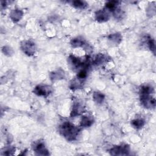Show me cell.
<instances>
[{"mask_svg":"<svg viewBox=\"0 0 156 156\" xmlns=\"http://www.w3.org/2000/svg\"><path fill=\"white\" fill-rule=\"evenodd\" d=\"M58 130L60 135L66 140L72 141L75 140L77 137L80 129L69 121H65L60 125Z\"/></svg>","mask_w":156,"mask_h":156,"instance_id":"cell-1","label":"cell"},{"mask_svg":"<svg viewBox=\"0 0 156 156\" xmlns=\"http://www.w3.org/2000/svg\"><path fill=\"white\" fill-rule=\"evenodd\" d=\"M109 152L112 155H127L129 154L130 147L126 144L115 146L110 149Z\"/></svg>","mask_w":156,"mask_h":156,"instance_id":"cell-2","label":"cell"},{"mask_svg":"<svg viewBox=\"0 0 156 156\" xmlns=\"http://www.w3.org/2000/svg\"><path fill=\"white\" fill-rule=\"evenodd\" d=\"M21 48L23 52L29 56L34 55L36 51L35 43L29 40L23 41L21 43Z\"/></svg>","mask_w":156,"mask_h":156,"instance_id":"cell-3","label":"cell"},{"mask_svg":"<svg viewBox=\"0 0 156 156\" xmlns=\"http://www.w3.org/2000/svg\"><path fill=\"white\" fill-rule=\"evenodd\" d=\"M140 102L146 108H154L156 104L155 99L151 95L140 94Z\"/></svg>","mask_w":156,"mask_h":156,"instance_id":"cell-4","label":"cell"},{"mask_svg":"<svg viewBox=\"0 0 156 156\" xmlns=\"http://www.w3.org/2000/svg\"><path fill=\"white\" fill-rule=\"evenodd\" d=\"M32 148L35 154L37 155H48L49 154L48 150L46 147L44 141L38 140L34 143Z\"/></svg>","mask_w":156,"mask_h":156,"instance_id":"cell-5","label":"cell"},{"mask_svg":"<svg viewBox=\"0 0 156 156\" xmlns=\"http://www.w3.org/2000/svg\"><path fill=\"white\" fill-rule=\"evenodd\" d=\"M53 90L51 87L46 85H39L34 89V93L38 96L46 97L52 93Z\"/></svg>","mask_w":156,"mask_h":156,"instance_id":"cell-6","label":"cell"},{"mask_svg":"<svg viewBox=\"0 0 156 156\" xmlns=\"http://www.w3.org/2000/svg\"><path fill=\"white\" fill-rule=\"evenodd\" d=\"M110 15L105 10H99L95 13V19L99 23H104L109 20Z\"/></svg>","mask_w":156,"mask_h":156,"instance_id":"cell-7","label":"cell"},{"mask_svg":"<svg viewBox=\"0 0 156 156\" xmlns=\"http://www.w3.org/2000/svg\"><path fill=\"white\" fill-rule=\"evenodd\" d=\"M9 16L10 19L14 21V22H17L20 21L21 18L23 16V12L22 10L18 9H13L11 12L9 14Z\"/></svg>","mask_w":156,"mask_h":156,"instance_id":"cell-8","label":"cell"},{"mask_svg":"<svg viewBox=\"0 0 156 156\" xmlns=\"http://www.w3.org/2000/svg\"><path fill=\"white\" fill-rule=\"evenodd\" d=\"M94 122L93 117L89 115L83 116L80 122V126L82 127H90Z\"/></svg>","mask_w":156,"mask_h":156,"instance_id":"cell-9","label":"cell"},{"mask_svg":"<svg viewBox=\"0 0 156 156\" xmlns=\"http://www.w3.org/2000/svg\"><path fill=\"white\" fill-rule=\"evenodd\" d=\"M64 77V71L62 69L54 71L50 74V79L52 81L62 79Z\"/></svg>","mask_w":156,"mask_h":156,"instance_id":"cell-10","label":"cell"},{"mask_svg":"<svg viewBox=\"0 0 156 156\" xmlns=\"http://www.w3.org/2000/svg\"><path fill=\"white\" fill-rule=\"evenodd\" d=\"M70 44L73 48H76L83 47L86 44V43L83 38L80 37H76L71 40Z\"/></svg>","mask_w":156,"mask_h":156,"instance_id":"cell-11","label":"cell"},{"mask_svg":"<svg viewBox=\"0 0 156 156\" xmlns=\"http://www.w3.org/2000/svg\"><path fill=\"white\" fill-rule=\"evenodd\" d=\"M83 111V107L79 103H74L72 107V111L71 112V116H76L82 113Z\"/></svg>","mask_w":156,"mask_h":156,"instance_id":"cell-12","label":"cell"},{"mask_svg":"<svg viewBox=\"0 0 156 156\" xmlns=\"http://www.w3.org/2000/svg\"><path fill=\"white\" fill-rule=\"evenodd\" d=\"M154 93V88L149 85H144L141 86L140 90V94H148L151 95Z\"/></svg>","mask_w":156,"mask_h":156,"instance_id":"cell-13","label":"cell"},{"mask_svg":"<svg viewBox=\"0 0 156 156\" xmlns=\"http://www.w3.org/2000/svg\"><path fill=\"white\" fill-rule=\"evenodd\" d=\"M145 124V121L143 118H136L131 121V126L135 129H141Z\"/></svg>","mask_w":156,"mask_h":156,"instance_id":"cell-14","label":"cell"},{"mask_svg":"<svg viewBox=\"0 0 156 156\" xmlns=\"http://www.w3.org/2000/svg\"><path fill=\"white\" fill-rule=\"evenodd\" d=\"M108 39L111 41V43H113L114 44H118L120 43V42L122 40V36L119 33H115L112 34L108 35Z\"/></svg>","mask_w":156,"mask_h":156,"instance_id":"cell-15","label":"cell"},{"mask_svg":"<svg viewBox=\"0 0 156 156\" xmlns=\"http://www.w3.org/2000/svg\"><path fill=\"white\" fill-rule=\"evenodd\" d=\"M119 2L116 1H110L105 4V9L113 12L116 9L118 8V4Z\"/></svg>","mask_w":156,"mask_h":156,"instance_id":"cell-16","label":"cell"},{"mask_svg":"<svg viewBox=\"0 0 156 156\" xmlns=\"http://www.w3.org/2000/svg\"><path fill=\"white\" fill-rule=\"evenodd\" d=\"M71 5L77 9H84L87 7V3L84 1H73L71 2Z\"/></svg>","mask_w":156,"mask_h":156,"instance_id":"cell-17","label":"cell"},{"mask_svg":"<svg viewBox=\"0 0 156 156\" xmlns=\"http://www.w3.org/2000/svg\"><path fill=\"white\" fill-rule=\"evenodd\" d=\"M93 98L97 104H101L104 102V100L105 99V96L103 93L99 92V91H95L93 93Z\"/></svg>","mask_w":156,"mask_h":156,"instance_id":"cell-18","label":"cell"},{"mask_svg":"<svg viewBox=\"0 0 156 156\" xmlns=\"http://www.w3.org/2000/svg\"><path fill=\"white\" fill-rule=\"evenodd\" d=\"M107 60V57L104 54H101L98 55L96 57L93 62L96 65H99L105 63Z\"/></svg>","mask_w":156,"mask_h":156,"instance_id":"cell-19","label":"cell"},{"mask_svg":"<svg viewBox=\"0 0 156 156\" xmlns=\"http://www.w3.org/2000/svg\"><path fill=\"white\" fill-rule=\"evenodd\" d=\"M147 46L149 48V49L154 54H155V40L152 39V38L149 37L147 40Z\"/></svg>","mask_w":156,"mask_h":156,"instance_id":"cell-20","label":"cell"},{"mask_svg":"<svg viewBox=\"0 0 156 156\" xmlns=\"http://www.w3.org/2000/svg\"><path fill=\"white\" fill-rule=\"evenodd\" d=\"M2 51H4V52L5 55H11L13 53L12 49L9 46H4Z\"/></svg>","mask_w":156,"mask_h":156,"instance_id":"cell-21","label":"cell"}]
</instances>
